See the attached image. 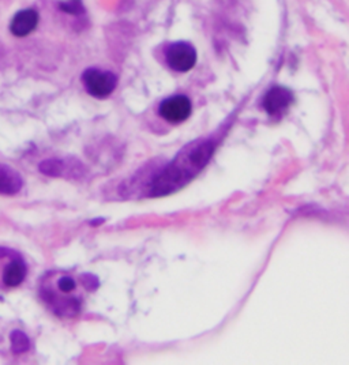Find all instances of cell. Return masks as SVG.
<instances>
[{"label":"cell","instance_id":"6da1fadb","mask_svg":"<svg viewBox=\"0 0 349 365\" xmlns=\"http://www.w3.org/2000/svg\"><path fill=\"white\" fill-rule=\"evenodd\" d=\"M215 149L216 146L212 141L200 142L197 146H188L184 149L178 158L166 166V170H163L161 175H159L156 180L151 182L150 195H168L182 188L209 163Z\"/></svg>","mask_w":349,"mask_h":365},{"label":"cell","instance_id":"7a4b0ae2","mask_svg":"<svg viewBox=\"0 0 349 365\" xmlns=\"http://www.w3.org/2000/svg\"><path fill=\"white\" fill-rule=\"evenodd\" d=\"M82 82L87 93L96 99H105L112 94L117 85L115 74L101 71L99 68H89L82 74Z\"/></svg>","mask_w":349,"mask_h":365},{"label":"cell","instance_id":"3957f363","mask_svg":"<svg viewBox=\"0 0 349 365\" xmlns=\"http://www.w3.org/2000/svg\"><path fill=\"white\" fill-rule=\"evenodd\" d=\"M166 63L175 71L187 72L197 63V50L184 41L171 44L166 52Z\"/></svg>","mask_w":349,"mask_h":365},{"label":"cell","instance_id":"277c9868","mask_svg":"<svg viewBox=\"0 0 349 365\" xmlns=\"http://www.w3.org/2000/svg\"><path fill=\"white\" fill-rule=\"evenodd\" d=\"M193 112L191 101L186 96H173L160 104L159 114L168 123L178 124L187 120Z\"/></svg>","mask_w":349,"mask_h":365},{"label":"cell","instance_id":"5b68a950","mask_svg":"<svg viewBox=\"0 0 349 365\" xmlns=\"http://www.w3.org/2000/svg\"><path fill=\"white\" fill-rule=\"evenodd\" d=\"M294 102V94L289 89L283 86L272 87L264 99V108L270 116L281 115Z\"/></svg>","mask_w":349,"mask_h":365},{"label":"cell","instance_id":"8992f818","mask_svg":"<svg viewBox=\"0 0 349 365\" xmlns=\"http://www.w3.org/2000/svg\"><path fill=\"white\" fill-rule=\"evenodd\" d=\"M38 23V14L34 10H22L17 13L10 25L11 33L17 37H25L32 33Z\"/></svg>","mask_w":349,"mask_h":365},{"label":"cell","instance_id":"52a82bcc","mask_svg":"<svg viewBox=\"0 0 349 365\" xmlns=\"http://www.w3.org/2000/svg\"><path fill=\"white\" fill-rule=\"evenodd\" d=\"M23 182L21 175L11 166L0 164V194L14 195L19 192Z\"/></svg>","mask_w":349,"mask_h":365},{"label":"cell","instance_id":"ba28073f","mask_svg":"<svg viewBox=\"0 0 349 365\" xmlns=\"http://www.w3.org/2000/svg\"><path fill=\"white\" fill-rule=\"evenodd\" d=\"M26 277V265L22 259H14L10 265L7 266V268L4 270V276H3V281L10 286V288H16L18 285L23 283Z\"/></svg>","mask_w":349,"mask_h":365},{"label":"cell","instance_id":"9c48e42d","mask_svg":"<svg viewBox=\"0 0 349 365\" xmlns=\"http://www.w3.org/2000/svg\"><path fill=\"white\" fill-rule=\"evenodd\" d=\"M10 342H11V350L14 354H22L31 348V341L28 335L21 330H14L10 334Z\"/></svg>","mask_w":349,"mask_h":365},{"label":"cell","instance_id":"30bf717a","mask_svg":"<svg viewBox=\"0 0 349 365\" xmlns=\"http://www.w3.org/2000/svg\"><path fill=\"white\" fill-rule=\"evenodd\" d=\"M40 170L47 176H62L65 170V163L60 160H47L40 164Z\"/></svg>","mask_w":349,"mask_h":365},{"label":"cell","instance_id":"8fae6325","mask_svg":"<svg viewBox=\"0 0 349 365\" xmlns=\"http://www.w3.org/2000/svg\"><path fill=\"white\" fill-rule=\"evenodd\" d=\"M60 9L65 13L73 14V16H80V14H82L83 11H85L81 0H67V1H63V3H60Z\"/></svg>","mask_w":349,"mask_h":365},{"label":"cell","instance_id":"7c38bea8","mask_svg":"<svg viewBox=\"0 0 349 365\" xmlns=\"http://www.w3.org/2000/svg\"><path fill=\"white\" fill-rule=\"evenodd\" d=\"M7 254H10V251L6 249H0V258H3V256H7Z\"/></svg>","mask_w":349,"mask_h":365}]
</instances>
